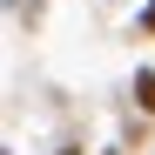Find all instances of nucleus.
Wrapping results in <instances>:
<instances>
[{"label":"nucleus","mask_w":155,"mask_h":155,"mask_svg":"<svg viewBox=\"0 0 155 155\" xmlns=\"http://www.w3.org/2000/svg\"><path fill=\"white\" fill-rule=\"evenodd\" d=\"M135 101H142V115H155V74H148V68L135 74Z\"/></svg>","instance_id":"nucleus-1"},{"label":"nucleus","mask_w":155,"mask_h":155,"mask_svg":"<svg viewBox=\"0 0 155 155\" xmlns=\"http://www.w3.org/2000/svg\"><path fill=\"white\" fill-rule=\"evenodd\" d=\"M135 34H148V41H155V0H148V7L135 14Z\"/></svg>","instance_id":"nucleus-2"}]
</instances>
